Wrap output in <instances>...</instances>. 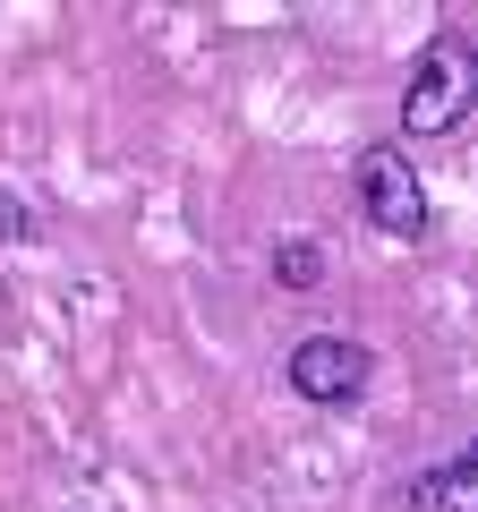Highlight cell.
<instances>
[{"label":"cell","mask_w":478,"mask_h":512,"mask_svg":"<svg viewBox=\"0 0 478 512\" xmlns=\"http://www.w3.org/2000/svg\"><path fill=\"white\" fill-rule=\"evenodd\" d=\"M282 376H291V393H299V402L342 410V402H359V393H368L376 350H368V342H350V333H308V342H291Z\"/></svg>","instance_id":"obj_2"},{"label":"cell","mask_w":478,"mask_h":512,"mask_svg":"<svg viewBox=\"0 0 478 512\" xmlns=\"http://www.w3.org/2000/svg\"><path fill=\"white\" fill-rule=\"evenodd\" d=\"M402 504H410V512H478V453L461 444V453L436 461V470H410Z\"/></svg>","instance_id":"obj_4"},{"label":"cell","mask_w":478,"mask_h":512,"mask_svg":"<svg viewBox=\"0 0 478 512\" xmlns=\"http://www.w3.org/2000/svg\"><path fill=\"white\" fill-rule=\"evenodd\" d=\"M470 103H478V60H470V43L461 35H436L419 52V69H410V86H402V137H453L461 120H470Z\"/></svg>","instance_id":"obj_1"},{"label":"cell","mask_w":478,"mask_h":512,"mask_svg":"<svg viewBox=\"0 0 478 512\" xmlns=\"http://www.w3.org/2000/svg\"><path fill=\"white\" fill-rule=\"evenodd\" d=\"M350 188H359V214L385 239H427V188H419V171H410L402 146H368L359 171H350Z\"/></svg>","instance_id":"obj_3"},{"label":"cell","mask_w":478,"mask_h":512,"mask_svg":"<svg viewBox=\"0 0 478 512\" xmlns=\"http://www.w3.org/2000/svg\"><path fill=\"white\" fill-rule=\"evenodd\" d=\"M274 282L282 291H316V282H325V248H316V239H282L274 248Z\"/></svg>","instance_id":"obj_5"},{"label":"cell","mask_w":478,"mask_h":512,"mask_svg":"<svg viewBox=\"0 0 478 512\" xmlns=\"http://www.w3.org/2000/svg\"><path fill=\"white\" fill-rule=\"evenodd\" d=\"M9 239H35V214H26L18 188H0V248H9Z\"/></svg>","instance_id":"obj_6"}]
</instances>
